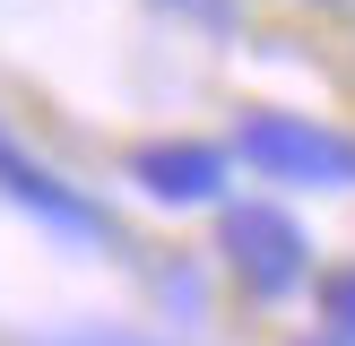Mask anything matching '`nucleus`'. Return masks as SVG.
<instances>
[{
    "instance_id": "obj_1",
    "label": "nucleus",
    "mask_w": 355,
    "mask_h": 346,
    "mask_svg": "<svg viewBox=\"0 0 355 346\" xmlns=\"http://www.w3.org/2000/svg\"><path fill=\"white\" fill-rule=\"evenodd\" d=\"M234 165H252L260 182L277 190H355V138L329 130L312 113H277V104H252L234 113Z\"/></svg>"
},
{
    "instance_id": "obj_2",
    "label": "nucleus",
    "mask_w": 355,
    "mask_h": 346,
    "mask_svg": "<svg viewBox=\"0 0 355 346\" xmlns=\"http://www.w3.org/2000/svg\"><path fill=\"white\" fill-rule=\"evenodd\" d=\"M217 260L234 268V286L252 294V303H286L312 277V234H304V217L277 208V199H225L217 208Z\"/></svg>"
},
{
    "instance_id": "obj_3",
    "label": "nucleus",
    "mask_w": 355,
    "mask_h": 346,
    "mask_svg": "<svg viewBox=\"0 0 355 346\" xmlns=\"http://www.w3.org/2000/svg\"><path fill=\"white\" fill-rule=\"evenodd\" d=\"M0 199H9L26 225H44L52 242H69V251H113V242H121L113 208H104L96 190H78L69 173H52L9 121H0Z\"/></svg>"
},
{
    "instance_id": "obj_4",
    "label": "nucleus",
    "mask_w": 355,
    "mask_h": 346,
    "mask_svg": "<svg viewBox=\"0 0 355 346\" xmlns=\"http://www.w3.org/2000/svg\"><path fill=\"white\" fill-rule=\"evenodd\" d=\"M130 182L156 208H225L234 147H217V138H148V147H130Z\"/></svg>"
},
{
    "instance_id": "obj_5",
    "label": "nucleus",
    "mask_w": 355,
    "mask_h": 346,
    "mask_svg": "<svg viewBox=\"0 0 355 346\" xmlns=\"http://www.w3.org/2000/svg\"><path fill=\"white\" fill-rule=\"evenodd\" d=\"M312 311H321V338L355 346V260H338V268H321V286H312Z\"/></svg>"
},
{
    "instance_id": "obj_6",
    "label": "nucleus",
    "mask_w": 355,
    "mask_h": 346,
    "mask_svg": "<svg viewBox=\"0 0 355 346\" xmlns=\"http://www.w3.org/2000/svg\"><path fill=\"white\" fill-rule=\"evenodd\" d=\"M26 346H165V338H139V329H104V320H78V329H44Z\"/></svg>"
},
{
    "instance_id": "obj_7",
    "label": "nucleus",
    "mask_w": 355,
    "mask_h": 346,
    "mask_svg": "<svg viewBox=\"0 0 355 346\" xmlns=\"http://www.w3.org/2000/svg\"><path fill=\"white\" fill-rule=\"evenodd\" d=\"M156 294L173 303V320H200V268H182V260H165V268H156Z\"/></svg>"
},
{
    "instance_id": "obj_8",
    "label": "nucleus",
    "mask_w": 355,
    "mask_h": 346,
    "mask_svg": "<svg viewBox=\"0 0 355 346\" xmlns=\"http://www.w3.org/2000/svg\"><path fill=\"white\" fill-rule=\"evenodd\" d=\"M312 346H338V338H312Z\"/></svg>"
}]
</instances>
